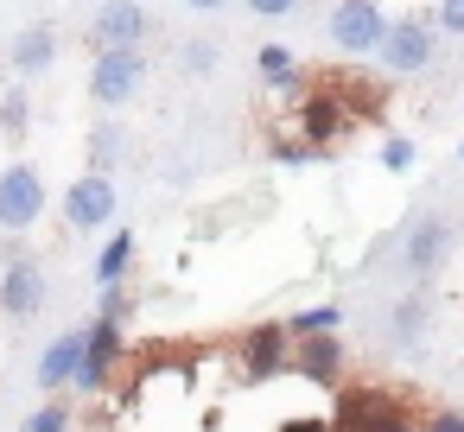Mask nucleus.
I'll return each mask as SVG.
<instances>
[{
	"label": "nucleus",
	"mask_w": 464,
	"mask_h": 432,
	"mask_svg": "<svg viewBox=\"0 0 464 432\" xmlns=\"http://www.w3.org/2000/svg\"><path fill=\"white\" fill-rule=\"evenodd\" d=\"M147 90V52L140 45H115L90 58V102L96 109H128Z\"/></svg>",
	"instance_id": "nucleus-1"
},
{
	"label": "nucleus",
	"mask_w": 464,
	"mask_h": 432,
	"mask_svg": "<svg viewBox=\"0 0 464 432\" xmlns=\"http://www.w3.org/2000/svg\"><path fill=\"white\" fill-rule=\"evenodd\" d=\"M451 248H458V223L426 210V216H413L407 235H401V274H407V280H432V274L451 261Z\"/></svg>",
	"instance_id": "nucleus-2"
},
{
	"label": "nucleus",
	"mask_w": 464,
	"mask_h": 432,
	"mask_svg": "<svg viewBox=\"0 0 464 432\" xmlns=\"http://www.w3.org/2000/svg\"><path fill=\"white\" fill-rule=\"evenodd\" d=\"M388 14H382V0H337L331 7V20H324V33H331V45L337 52H350V58H375L382 52V39H388Z\"/></svg>",
	"instance_id": "nucleus-3"
},
{
	"label": "nucleus",
	"mask_w": 464,
	"mask_h": 432,
	"mask_svg": "<svg viewBox=\"0 0 464 432\" xmlns=\"http://www.w3.org/2000/svg\"><path fill=\"white\" fill-rule=\"evenodd\" d=\"M45 216V172L33 159H14V166H0V229L20 235Z\"/></svg>",
	"instance_id": "nucleus-4"
},
{
	"label": "nucleus",
	"mask_w": 464,
	"mask_h": 432,
	"mask_svg": "<svg viewBox=\"0 0 464 432\" xmlns=\"http://www.w3.org/2000/svg\"><path fill=\"white\" fill-rule=\"evenodd\" d=\"M39 312H45V261L7 248V267H0V318L26 324V318H39Z\"/></svg>",
	"instance_id": "nucleus-5"
},
{
	"label": "nucleus",
	"mask_w": 464,
	"mask_h": 432,
	"mask_svg": "<svg viewBox=\"0 0 464 432\" xmlns=\"http://www.w3.org/2000/svg\"><path fill=\"white\" fill-rule=\"evenodd\" d=\"M432 52H439V20H420V14H401L394 26H388V39H382V71H394V77H413V71H426L432 64Z\"/></svg>",
	"instance_id": "nucleus-6"
},
{
	"label": "nucleus",
	"mask_w": 464,
	"mask_h": 432,
	"mask_svg": "<svg viewBox=\"0 0 464 432\" xmlns=\"http://www.w3.org/2000/svg\"><path fill=\"white\" fill-rule=\"evenodd\" d=\"M115 178L109 172H83L71 191H64V223L77 229V235H96V229H109L115 223Z\"/></svg>",
	"instance_id": "nucleus-7"
},
{
	"label": "nucleus",
	"mask_w": 464,
	"mask_h": 432,
	"mask_svg": "<svg viewBox=\"0 0 464 432\" xmlns=\"http://www.w3.org/2000/svg\"><path fill=\"white\" fill-rule=\"evenodd\" d=\"M153 33V14L140 7V0H102L96 20H90V45L96 52H115V45H147Z\"/></svg>",
	"instance_id": "nucleus-8"
},
{
	"label": "nucleus",
	"mask_w": 464,
	"mask_h": 432,
	"mask_svg": "<svg viewBox=\"0 0 464 432\" xmlns=\"http://www.w3.org/2000/svg\"><path fill=\"white\" fill-rule=\"evenodd\" d=\"M293 331L286 324H255L248 331V343H242V375L248 381H274L280 369H293Z\"/></svg>",
	"instance_id": "nucleus-9"
},
{
	"label": "nucleus",
	"mask_w": 464,
	"mask_h": 432,
	"mask_svg": "<svg viewBox=\"0 0 464 432\" xmlns=\"http://www.w3.org/2000/svg\"><path fill=\"white\" fill-rule=\"evenodd\" d=\"M121 350H128V337H121V318H96V331H90V343H83V369H77V388H83V394L109 388V375H115Z\"/></svg>",
	"instance_id": "nucleus-10"
},
{
	"label": "nucleus",
	"mask_w": 464,
	"mask_h": 432,
	"mask_svg": "<svg viewBox=\"0 0 464 432\" xmlns=\"http://www.w3.org/2000/svg\"><path fill=\"white\" fill-rule=\"evenodd\" d=\"M337 432H413V419H407V407H394V400L343 394V407H337Z\"/></svg>",
	"instance_id": "nucleus-11"
},
{
	"label": "nucleus",
	"mask_w": 464,
	"mask_h": 432,
	"mask_svg": "<svg viewBox=\"0 0 464 432\" xmlns=\"http://www.w3.org/2000/svg\"><path fill=\"white\" fill-rule=\"evenodd\" d=\"M293 369H299L312 388H337V375H343V337H331V331L299 337V343H293Z\"/></svg>",
	"instance_id": "nucleus-12"
},
{
	"label": "nucleus",
	"mask_w": 464,
	"mask_h": 432,
	"mask_svg": "<svg viewBox=\"0 0 464 432\" xmlns=\"http://www.w3.org/2000/svg\"><path fill=\"white\" fill-rule=\"evenodd\" d=\"M388 337H394L401 350H426V337H432V293H426V286H407V293L394 299Z\"/></svg>",
	"instance_id": "nucleus-13"
},
{
	"label": "nucleus",
	"mask_w": 464,
	"mask_h": 432,
	"mask_svg": "<svg viewBox=\"0 0 464 432\" xmlns=\"http://www.w3.org/2000/svg\"><path fill=\"white\" fill-rule=\"evenodd\" d=\"M7 64H14V77H20V83L45 77V71L58 64V26H45V20H39V26H26V33L14 39V58H7Z\"/></svg>",
	"instance_id": "nucleus-14"
},
{
	"label": "nucleus",
	"mask_w": 464,
	"mask_h": 432,
	"mask_svg": "<svg viewBox=\"0 0 464 432\" xmlns=\"http://www.w3.org/2000/svg\"><path fill=\"white\" fill-rule=\"evenodd\" d=\"M83 343H90V331H64V337H52L45 356H39V388H77Z\"/></svg>",
	"instance_id": "nucleus-15"
},
{
	"label": "nucleus",
	"mask_w": 464,
	"mask_h": 432,
	"mask_svg": "<svg viewBox=\"0 0 464 432\" xmlns=\"http://www.w3.org/2000/svg\"><path fill=\"white\" fill-rule=\"evenodd\" d=\"M299 134H305L312 147L337 140V134H343V109H337L331 96H312V102H299Z\"/></svg>",
	"instance_id": "nucleus-16"
},
{
	"label": "nucleus",
	"mask_w": 464,
	"mask_h": 432,
	"mask_svg": "<svg viewBox=\"0 0 464 432\" xmlns=\"http://www.w3.org/2000/svg\"><path fill=\"white\" fill-rule=\"evenodd\" d=\"M261 77H267V90L274 96H299V64H293V52L286 45H261Z\"/></svg>",
	"instance_id": "nucleus-17"
},
{
	"label": "nucleus",
	"mask_w": 464,
	"mask_h": 432,
	"mask_svg": "<svg viewBox=\"0 0 464 432\" xmlns=\"http://www.w3.org/2000/svg\"><path fill=\"white\" fill-rule=\"evenodd\" d=\"M121 153H128V128L96 121V128H90V172H115V166H121Z\"/></svg>",
	"instance_id": "nucleus-18"
},
{
	"label": "nucleus",
	"mask_w": 464,
	"mask_h": 432,
	"mask_svg": "<svg viewBox=\"0 0 464 432\" xmlns=\"http://www.w3.org/2000/svg\"><path fill=\"white\" fill-rule=\"evenodd\" d=\"M128 261H134V229H115L102 242V254H96V286H115L128 274Z\"/></svg>",
	"instance_id": "nucleus-19"
},
{
	"label": "nucleus",
	"mask_w": 464,
	"mask_h": 432,
	"mask_svg": "<svg viewBox=\"0 0 464 432\" xmlns=\"http://www.w3.org/2000/svg\"><path fill=\"white\" fill-rule=\"evenodd\" d=\"M26 121H33V90H26V83H14L7 96H0V134L20 140V134H26Z\"/></svg>",
	"instance_id": "nucleus-20"
},
{
	"label": "nucleus",
	"mask_w": 464,
	"mask_h": 432,
	"mask_svg": "<svg viewBox=\"0 0 464 432\" xmlns=\"http://www.w3.org/2000/svg\"><path fill=\"white\" fill-rule=\"evenodd\" d=\"M337 324H343V312H337V305H305V312H293V318H286V331H293V337H312V331H337Z\"/></svg>",
	"instance_id": "nucleus-21"
},
{
	"label": "nucleus",
	"mask_w": 464,
	"mask_h": 432,
	"mask_svg": "<svg viewBox=\"0 0 464 432\" xmlns=\"http://www.w3.org/2000/svg\"><path fill=\"white\" fill-rule=\"evenodd\" d=\"M217 58H223V52H217V39H191V45L179 52V64H185L191 77H210V71H217Z\"/></svg>",
	"instance_id": "nucleus-22"
},
{
	"label": "nucleus",
	"mask_w": 464,
	"mask_h": 432,
	"mask_svg": "<svg viewBox=\"0 0 464 432\" xmlns=\"http://www.w3.org/2000/svg\"><path fill=\"white\" fill-rule=\"evenodd\" d=\"M312 159H324V147H312V140H280L274 147V166H286V172H305Z\"/></svg>",
	"instance_id": "nucleus-23"
},
{
	"label": "nucleus",
	"mask_w": 464,
	"mask_h": 432,
	"mask_svg": "<svg viewBox=\"0 0 464 432\" xmlns=\"http://www.w3.org/2000/svg\"><path fill=\"white\" fill-rule=\"evenodd\" d=\"M413 159H420V147H413V140H401V134H394V140H382V166H388V172H413Z\"/></svg>",
	"instance_id": "nucleus-24"
},
{
	"label": "nucleus",
	"mask_w": 464,
	"mask_h": 432,
	"mask_svg": "<svg viewBox=\"0 0 464 432\" xmlns=\"http://www.w3.org/2000/svg\"><path fill=\"white\" fill-rule=\"evenodd\" d=\"M26 432H71V413H64L58 400H45V407L26 419Z\"/></svg>",
	"instance_id": "nucleus-25"
},
{
	"label": "nucleus",
	"mask_w": 464,
	"mask_h": 432,
	"mask_svg": "<svg viewBox=\"0 0 464 432\" xmlns=\"http://www.w3.org/2000/svg\"><path fill=\"white\" fill-rule=\"evenodd\" d=\"M439 33L464 39V0H439Z\"/></svg>",
	"instance_id": "nucleus-26"
},
{
	"label": "nucleus",
	"mask_w": 464,
	"mask_h": 432,
	"mask_svg": "<svg viewBox=\"0 0 464 432\" xmlns=\"http://www.w3.org/2000/svg\"><path fill=\"white\" fill-rule=\"evenodd\" d=\"M248 14L255 20H286V14H299V0H248Z\"/></svg>",
	"instance_id": "nucleus-27"
},
{
	"label": "nucleus",
	"mask_w": 464,
	"mask_h": 432,
	"mask_svg": "<svg viewBox=\"0 0 464 432\" xmlns=\"http://www.w3.org/2000/svg\"><path fill=\"white\" fill-rule=\"evenodd\" d=\"M121 312H128V299H121V280H115V286H102V312L96 318H121Z\"/></svg>",
	"instance_id": "nucleus-28"
},
{
	"label": "nucleus",
	"mask_w": 464,
	"mask_h": 432,
	"mask_svg": "<svg viewBox=\"0 0 464 432\" xmlns=\"http://www.w3.org/2000/svg\"><path fill=\"white\" fill-rule=\"evenodd\" d=\"M280 432H337V419H318V413H305V419H286Z\"/></svg>",
	"instance_id": "nucleus-29"
},
{
	"label": "nucleus",
	"mask_w": 464,
	"mask_h": 432,
	"mask_svg": "<svg viewBox=\"0 0 464 432\" xmlns=\"http://www.w3.org/2000/svg\"><path fill=\"white\" fill-rule=\"evenodd\" d=\"M426 432H464V413H432V426Z\"/></svg>",
	"instance_id": "nucleus-30"
},
{
	"label": "nucleus",
	"mask_w": 464,
	"mask_h": 432,
	"mask_svg": "<svg viewBox=\"0 0 464 432\" xmlns=\"http://www.w3.org/2000/svg\"><path fill=\"white\" fill-rule=\"evenodd\" d=\"M191 14H217V7H229V0H185Z\"/></svg>",
	"instance_id": "nucleus-31"
},
{
	"label": "nucleus",
	"mask_w": 464,
	"mask_h": 432,
	"mask_svg": "<svg viewBox=\"0 0 464 432\" xmlns=\"http://www.w3.org/2000/svg\"><path fill=\"white\" fill-rule=\"evenodd\" d=\"M458 159H464V147H458Z\"/></svg>",
	"instance_id": "nucleus-32"
}]
</instances>
